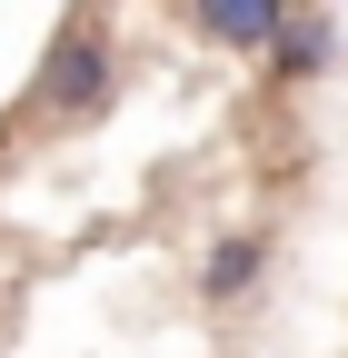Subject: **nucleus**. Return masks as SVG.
<instances>
[{
    "mask_svg": "<svg viewBox=\"0 0 348 358\" xmlns=\"http://www.w3.org/2000/svg\"><path fill=\"white\" fill-rule=\"evenodd\" d=\"M110 100H119V40H110V20L80 0V10L40 40V60H30V90H20V120H40V129H90V120H110Z\"/></svg>",
    "mask_w": 348,
    "mask_h": 358,
    "instance_id": "1",
    "label": "nucleus"
},
{
    "mask_svg": "<svg viewBox=\"0 0 348 358\" xmlns=\"http://www.w3.org/2000/svg\"><path fill=\"white\" fill-rule=\"evenodd\" d=\"M338 50H348V30H338V10L328 0H289V20H279V40H269V70L279 90H319L328 70H338Z\"/></svg>",
    "mask_w": 348,
    "mask_h": 358,
    "instance_id": "2",
    "label": "nucleus"
},
{
    "mask_svg": "<svg viewBox=\"0 0 348 358\" xmlns=\"http://www.w3.org/2000/svg\"><path fill=\"white\" fill-rule=\"evenodd\" d=\"M180 20L209 40V50H229V60H269L289 0H180Z\"/></svg>",
    "mask_w": 348,
    "mask_h": 358,
    "instance_id": "3",
    "label": "nucleus"
},
{
    "mask_svg": "<svg viewBox=\"0 0 348 358\" xmlns=\"http://www.w3.org/2000/svg\"><path fill=\"white\" fill-rule=\"evenodd\" d=\"M259 279H269V229H219L199 259V308H239Z\"/></svg>",
    "mask_w": 348,
    "mask_h": 358,
    "instance_id": "4",
    "label": "nucleus"
}]
</instances>
